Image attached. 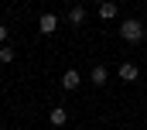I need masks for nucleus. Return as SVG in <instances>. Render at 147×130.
<instances>
[{"mask_svg":"<svg viewBox=\"0 0 147 130\" xmlns=\"http://www.w3.org/2000/svg\"><path fill=\"white\" fill-rule=\"evenodd\" d=\"M120 38H123L127 45H140V41H144V24H140L137 17L120 21Z\"/></svg>","mask_w":147,"mask_h":130,"instance_id":"obj_1","label":"nucleus"},{"mask_svg":"<svg viewBox=\"0 0 147 130\" xmlns=\"http://www.w3.org/2000/svg\"><path fill=\"white\" fill-rule=\"evenodd\" d=\"M79 82H82V75H79L75 68H65V75H62V89L72 93V89H79Z\"/></svg>","mask_w":147,"mask_h":130,"instance_id":"obj_2","label":"nucleus"},{"mask_svg":"<svg viewBox=\"0 0 147 130\" xmlns=\"http://www.w3.org/2000/svg\"><path fill=\"white\" fill-rule=\"evenodd\" d=\"M38 28H41V34H51L58 28V17H55V14H41V17H38Z\"/></svg>","mask_w":147,"mask_h":130,"instance_id":"obj_3","label":"nucleus"},{"mask_svg":"<svg viewBox=\"0 0 147 130\" xmlns=\"http://www.w3.org/2000/svg\"><path fill=\"white\" fill-rule=\"evenodd\" d=\"M120 79H123V82H137V79H140L137 65H134V62H123V65H120Z\"/></svg>","mask_w":147,"mask_h":130,"instance_id":"obj_4","label":"nucleus"},{"mask_svg":"<svg viewBox=\"0 0 147 130\" xmlns=\"http://www.w3.org/2000/svg\"><path fill=\"white\" fill-rule=\"evenodd\" d=\"M65 21L75 24V28H79V24H86V7H79V3H75L72 10H69V17H65Z\"/></svg>","mask_w":147,"mask_h":130,"instance_id":"obj_5","label":"nucleus"},{"mask_svg":"<svg viewBox=\"0 0 147 130\" xmlns=\"http://www.w3.org/2000/svg\"><path fill=\"white\" fill-rule=\"evenodd\" d=\"M116 14H120V7H116L113 0H106V3H99V17H103V21H113Z\"/></svg>","mask_w":147,"mask_h":130,"instance_id":"obj_6","label":"nucleus"},{"mask_svg":"<svg viewBox=\"0 0 147 130\" xmlns=\"http://www.w3.org/2000/svg\"><path fill=\"white\" fill-rule=\"evenodd\" d=\"M48 120H51V123H55V127H62V123H65V120H69V110H65V106H55V110H51V116H48Z\"/></svg>","mask_w":147,"mask_h":130,"instance_id":"obj_7","label":"nucleus"},{"mask_svg":"<svg viewBox=\"0 0 147 130\" xmlns=\"http://www.w3.org/2000/svg\"><path fill=\"white\" fill-rule=\"evenodd\" d=\"M106 79H110V72H106V65H96V68H92V82H96V86H103Z\"/></svg>","mask_w":147,"mask_h":130,"instance_id":"obj_8","label":"nucleus"},{"mask_svg":"<svg viewBox=\"0 0 147 130\" xmlns=\"http://www.w3.org/2000/svg\"><path fill=\"white\" fill-rule=\"evenodd\" d=\"M0 62H7V65L14 62V48H0Z\"/></svg>","mask_w":147,"mask_h":130,"instance_id":"obj_9","label":"nucleus"},{"mask_svg":"<svg viewBox=\"0 0 147 130\" xmlns=\"http://www.w3.org/2000/svg\"><path fill=\"white\" fill-rule=\"evenodd\" d=\"M7 41V24H0V45Z\"/></svg>","mask_w":147,"mask_h":130,"instance_id":"obj_10","label":"nucleus"},{"mask_svg":"<svg viewBox=\"0 0 147 130\" xmlns=\"http://www.w3.org/2000/svg\"><path fill=\"white\" fill-rule=\"evenodd\" d=\"M65 3H72V7H75V0H65Z\"/></svg>","mask_w":147,"mask_h":130,"instance_id":"obj_11","label":"nucleus"},{"mask_svg":"<svg viewBox=\"0 0 147 130\" xmlns=\"http://www.w3.org/2000/svg\"><path fill=\"white\" fill-rule=\"evenodd\" d=\"M96 3H106V0H96Z\"/></svg>","mask_w":147,"mask_h":130,"instance_id":"obj_12","label":"nucleus"}]
</instances>
